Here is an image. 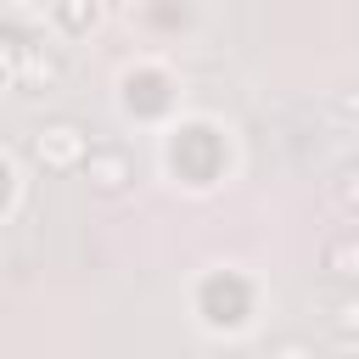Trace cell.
Here are the masks:
<instances>
[{"label":"cell","instance_id":"obj_1","mask_svg":"<svg viewBox=\"0 0 359 359\" xmlns=\"http://www.w3.org/2000/svg\"><path fill=\"white\" fill-rule=\"evenodd\" d=\"M84 151H90V140H84V129L67 123V118H56V123H45V129L34 135V157H39L45 168H79Z\"/></svg>","mask_w":359,"mask_h":359},{"label":"cell","instance_id":"obj_3","mask_svg":"<svg viewBox=\"0 0 359 359\" xmlns=\"http://www.w3.org/2000/svg\"><path fill=\"white\" fill-rule=\"evenodd\" d=\"M325 275L359 286V236H337V241H325Z\"/></svg>","mask_w":359,"mask_h":359},{"label":"cell","instance_id":"obj_4","mask_svg":"<svg viewBox=\"0 0 359 359\" xmlns=\"http://www.w3.org/2000/svg\"><path fill=\"white\" fill-rule=\"evenodd\" d=\"M17 67H22V79L28 84H56V73H62V62L50 56V50H39V45H22V56H17Z\"/></svg>","mask_w":359,"mask_h":359},{"label":"cell","instance_id":"obj_5","mask_svg":"<svg viewBox=\"0 0 359 359\" xmlns=\"http://www.w3.org/2000/svg\"><path fill=\"white\" fill-rule=\"evenodd\" d=\"M56 22L67 34H90L95 28V0H56Z\"/></svg>","mask_w":359,"mask_h":359},{"label":"cell","instance_id":"obj_2","mask_svg":"<svg viewBox=\"0 0 359 359\" xmlns=\"http://www.w3.org/2000/svg\"><path fill=\"white\" fill-rule=\"evenodd\" d=\"M84 174H90V185L95 191H123L129 180H135V163H129V151L123 146H95V151H84Z\"/></svg>","mask_w":359,"mask_h":359},{"label":"cell","instance_id":"obj_6","mask_svg":"<svg viewBox=\"0 0 359 359\" xmlns=\"http://www.w3.org/2000/svg\"><path fill=\"white\" fill-rule=\"evenodd\" d=\"M331 325H337V337H342V342H353V337H359V292H348V297H337V303H331Z\"/></svg>","mask_w":359,"mask_h":359},{"label":"cell","instance_id":"obj_9","mask_svg":"<svg viewBox=\"0 0 359 359\" xmlns=\"http://www.w3.org/2000/svg\"><path fill=\"white\" fill-rule=\"evenodd\" d=\"M0 84H6V67H0Z\"/></svg>","mask_w":359,"mask_h":359},{"label":"cell","instance_id":"obj_7","mask_svg":"<svg viewBox=\"0 0 359 359\" xmlns=\"http://www.w3.org/2000/svg\"><path fill=\"white\" fill-rule=\"evenodd\" d=\"M337 196H342V208H359V163H348L337 174Z\"/></svg>","mask_w":359,"mask_h":359},{"label":"cell","instance_id":"obj_8","mask_svg":"<svg viewBox=\"0 0 359 359\" xmlns=\"http://www.w3.org/2000/svg\"><path fill=\"white\" fill-rule=\"evenodd\" d=\"M337 118H359V90H342L337 95Z\"/></svg>","mask_w":359,"mask_h":359}]
</instances>
